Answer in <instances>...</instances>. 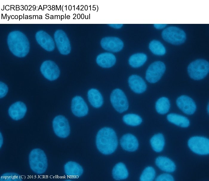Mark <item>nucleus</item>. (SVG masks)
I'll use <instances>...</instances> for the list:
<instances>
[{
  "instance_id": "1",
  "label": "nucleus",
  "mask_w": 209,
  "mask_h": 181,
  "mask_svg": "<svg viewBox=\"0 0 209 181\" xmlns=\"http://www.w3.org/2000/svg\"><path fill=\"white\" fill-rule=\"evenodd\" d=\"M118 140L115 131L109 127H104L98 132L96 139L97 149L102 154L108 155L113 153L118 146Z\"/></svg>"
},
{
  "instance_id": "2",
  "label": "nucleus",
  "mask_w": 209,
  "mask_h": 181,
  "mask_svg": "<svg viewBox=\"0 0 209 181\" xmlns=\"http://www.w3.org/2000/svg\"><path fill=\"white\" fill-rule=\"evenodd\" d=\"M7 43L11 52L20 58L25 57L30 50V44L26 36L19 31H14L9 34Z\"/></svg>"
},
{
  "instance_id": "3",
  "label": "nucleus",
  "mask_w": 209,
  "mask_h": 181,
  "mask_svg": "<svg viewBox=\"0 0 209 181\" xmlns=\"http://www.w3.org/2000/svg\"><path fill=\"white\" fill-rule=\"evenodd\" d=\"M29 161L30 168L36 173L42 174L46 171L47 161L43 150L38 148L32 150L29 154Z\"/></svg>"
},
{
  "instance_id": "4",
  "label": "nucleus",
  "mask_w": 209,
  "mask_h": 181,
  "mask_svg": "<svg viewBox=\"0 0 209 181\" xmlns=\"http://www.w3.org/2000/svg\"><path fill=\"white\" fill-rule=\"evenodd\" d=\"M209 71L208 62L202 59H197L192 62L188 67V73L190 78L196 80L205 78Z\"/></svg>"
},
{
  "instance_id": "5",
  "label": "nucleus",
  "mask_w": 209,
  "mask_h": 181,
  "mask_svg": "<svg viewBox=\"0 0 209 181\" xmlns=\"http://www.w3.org/2000/svg\"><path fill=\"white\" fill-rule=\"evenodd\" d=\"M162 35L165 41L175 45L183 43L186 39L185 32L175 26H170L166 28L162 31Z\"/></svg>"
},
{
  "instance_id": "6",
  "label": "nucleus",
  "mask_w": 209,
  "mask_h": 181,
  "mask_svg": "<svg viewBox=\"0 0 209 181\" xmlns=\"http://www.w3.org/2000/svg\"><path fill=\"white\" fill-rule=\"evenodd\" d=\"M190 149L194 153L201 155L209 153V140L201 136H194L190 138L188 141Z\"/></svg>"
},
{
  "instance_id": "7",
  "label": "nucleus",
  "mask_w": 209,
  "mask_h": 181,
  "mask_svg": "<svg viewBox=\"0 0 209 181\" xmlns=\"http://www.w3.org/2000/svg\"><path fill=\"white\" fill-rule=\"evenodd\" d=\"M166 69L165 64L161 61H156L151 64L146 73V80L151 83L158 81L164 74Z\"/></svg>"
},
{
  "instance_id": "8",
  "label": "nucleus",
  "mask_w": 209,
  "mask_h": 181,
  "mask_svg": "<svg viewBox=\"0 0 209 181\" xmlns=\"http://www.w3.org/2000/svg\"><path fill=\"white\" fill-rule=\"evenodd\" d=\"M110 100L113 107L119 112L122 113L128 109L127 100L124 92L120 89H116L112 91Z\"/></svg>"
},
{
  "instance_id": "9",
  "label": "nucleus",
  "mask_w": 209,
  "mask_h": 181,
  "mask_svg": "<svg viewBox=\"0 0 209 181\" xmlns=\"http://www.w3.org/2000/svg\"><path fill=\"white\" fill-rule=\"evenodd\" d=\"M53 130L56 134L62 138L67 137L70 134V128L68 121L64 116L59 115L53 121Z\"/></svg>"
},
{
  "instance_id": "10",
  "label": "nucleus",
  "mask_w": 209,
  "mask_h": 181,
  "mask_svg": "<svg viewBox=\"0 0 209 181\" xmlns=\"http://www.w3.org/2000/svg\"><path fill=\"white\" fill-rule=\"evenodd\" d=\"M54 38L57 48L61 54L67 55L70 53L71 46L70 41L63 31L57 30L54 34Z\"/></svg>"
},
{
  "instance_id": "11",
  "label": "nucleus",
  "mask_w": 209,
  "mask_h": 181,
  "mask_svg": "<svg viewBox=\"0 0 209 181\" xmlns=\"http://www.w3.org/2000/svg\"><path fill=\"white\" fill-rule=\"evenodd\" d=\"M40 71L45 78L51 81L56 79L60 73L58 66L54 62L50 60L46 61L42 63Z\"/></svg>"
},
{
  "instance_id": "12",
  "label": "nucleus",
  "mask_w": 209,
  "mask_h": 181,
  "mask_svg": "<svg viewBox=\"0 0 209 181\" xmlns=\"http://www.w3.org/2000/svg\"><path fill=\"white\" fill-rule=\"evenodd\" d=\"M176 103L178 108L187 115L193 114L196 109L194 100L187 95H182L178 97L176 100Z\"/></svg>"
},
{
  "instance_id": "13",
  "label": "nucleus",
  "mask_w": 209,
  "mask_h": 181,
  "mask_svg": "<svg viewBox=\"0 0 209 181\" xmlns=\"http://www.w3.org/2000/svg\"><path fill=\"white\" fill-rule=\"evenodd\" d=\"M102 48L107 51L117 52L121 50L123 47L122 41L118 38L113 37H106L101 41Z\"/></svg>"
},
{
  "instance_id": "14",
  "label": "nucleus",
  "mask_w": 209,
  "mask_h": 181,
  "mask_svg": "<svg viewBox=\"0 0 209 181\" xmlns=\"http://www.w3.org/2000/svg\"><path fill=\"white\" fill-rule=\"evenodd\" d=\"M71 109L73 114L79 117L85 116L88 111L86 103L82 98L79 96H76L73 98Z\"/></svg>"
},
{
  "instance_id": "15",
  "label": "nucleus",
  "mask_w": 209,
  "mask_h": 181,
  "mask_svg": "<svg viewBox=\"0 0 209 181\" xmlns=\"http://www.w3.org/2000/svg\"><path fill=\"white\" fill-rule=\"evenodd\" d=\"M36 41L40 46L48 51H53L55 47L54 41L51 36L43 30L37 31L35 35Z\"/></svg>"
},
{
  "instance_id": "16",
  "label": "nucleus",
  "mask_w": 209,
  "mask_h": 181,
  "mask_svg": "<svg viewBox=\"0 0 209 181\" xmlns=\"http://www.w3.org/2000/svg\"><path fill=\"white\" fill-rule=\"evenodd\" d=\"M27 111L25 104L22 102L18 101L10 106L8 112L11 118L14 120H18L24 117Z\"/></svg>"
},
{
  "instance_id": "17",
  "label": "nucleus",
  "mask_w": 209,
  "mask_h": 181,
  "mask_svg": "<svg viewBox=\"0 0 209 181\" xmlns=\"http://www.w3.org/2000/svg\"><path fill=\"white\" fill-rule=\"evenodd\" d=\"M120 143L123 149L129 151H136L139 146L137 139L130 134H127L123 135L120 140Z\"/></svg>"
},
{
  "instance_id": "18",
  "label": "nucleus",
  "mask_w": 209,
  "mask_h": 181,
  "mask_svg": "<svg viewBox=\"0 0 209 181\" xmlns=\"http://www.w3.org/2000/svg\"><path fill=\"white\" fill-rule=\"evenodd\" d=\"M129 86L134 92L140 94L144 92L146 89L147 85L143 79L136 75H132L129 78Z\"/></svg>"
},
{
  "instance_id": "19",
  "label": "nucleus",
  "mask_w": 209,
  "mask_h": 181,
  "mask_svg": "<svg viewBox=\"0 0 209 181\" xmlns=\"http://www.w3.org/2000/svg\"><path fill=\"white\" fill-rule=\"evenodd\" d=\"M64 169L66 174L71 178H78L83 172L82 166L75 162H67L64 165Z\"/></svg>"
},
{
  "instance_id": "20",
  "label": "nucleus",
  "mask_w": 209,
  "mask_h": 181,
  "mask_svg": "<svg viewBox=\"0 0 209 181\" xmlns=\"http://www.w3.org/2000/svg\"><path fill=\"white\" fill-rule=\"evenodd\" d=\"M155 163L160 169L167 172H173L176 168L174 162L169 158L165 157H157L155 160Z\"/></svg>"
},
{
  "instance_id": "21",
  "label": "nucleus",
  "mask_w": 209,
  "mask_h": 181,
  "mask_svg": "<svg viewBox=\"0 0 209 181\" xmlns=\"http://www.w3.org/2000/svg\"><path fill=\"white\" fill-rule=\"evenodd\" d=\"M96 61L98 64L102 67L110 68L115 64L116 58L111 53L105 52L100 54L97 56Z\"/></svg>"
},
{
  "instance_id": "22",
  "label": "nucleus",
  "mask_w": 209,
  "mask_h": 181,
  "mask_svg": "<svg viewBox=\"0 0 209 181\" xmlns=\"http://www.w3.org/2000/svg\"><path fill=\"white\" fill-rule=\"evenodd\" d=\"M87 96L89 102L94 107L98 108L102 105L103 98L101 93L97 89H90L88 92Z\"/></svg>"
},
{
  "instance_id": "23",
  "label": "nucleus",
  "mask_w": 209,
  "mask_h": 181,
  "mask_svg": "<svg viewBox=\"0 0 209 181\" xmlns=\"http://www.w3.org/2000/svg\"><path fill=\"white\" fill-rule=\"evenodd\" d=\"M113 178L117 180H124L128 177L127 169L124 164L120 162L116 164L112 171Z\"/></svg>"
},
{
  "instance_id": "24",
  "label": "nucleus",
  "mask_w": 209,
  "mask_h": 181,
  "mask_svg": "<svg viewBox=\"0 0 209 181\" xmlns=\"http://www.w3.org/2000/svg\"><path fill=\"white\" fill-rule=\"evenodd\" d=\"M167 120L170 122L181 127L186 128L190 125L188 119L185 116L175 113H170L167 117Z\"/></svg>"
},
{
  "instance_id": "25",
  "label": "nucleus",
  "mask_w": 209,
  "mask_h": 181,
  "mask_svg": "<svg viewBox=\"0 0 209 181\" xmlns=\"http://www.w3.org/2000/svg\"><path fill=\"white\" fill-rule=\"evenodd\" d=\"M150 144L153 150L157 152L162 151L165 145V140L163 135L158 133L154 135L150 139Z\"/></svg>"
},
{
  "instance_id": "26",
  "label": "nucleus",
  "mask_w": 209,
  "mask_h": 181,
  "mask_svg": "<svg viewBox=\"0 0 209 181\" xmlns=\"http://www.w3.org/2000/svg\"><path fill=\"white\" fill-rule=\"evenodd\" d=\"M170 103L169 100L166 97H162L159 99L155 104V108L157 112L161 115L167 113L169 111Z\"/></svg>"
},
{
  "instance_id": "27",
  "label": "nucleus",
  "mask_w": 209,
  "mask_h": 181,
  "mask_svg": "<svg viewBox=\"0 0 209 181\" xmlns=\"http://www.w3.org/2000/svg\"><path fill=\"white\" fill-rule=\"evenodd\" d=\"M146 55L143 53H138L132 55L129 60L130 65L134 68H138L143 65L147 60Z\"/></svg>"
},
{
  "instance_id": "28",
  "label": "nucleus",
  "mask_w": 209,
  "mask_h": 181,
  "mask_svg": "<svg viewBox=\"0 0 209 181\" xmlns=\"http://www.w3.org/2000/svg\"><path fill=\"white\" fill-rule=\"evenodd\" d=\"M149 48L154 54L158 55H162L166 52L165 47L159 41L154 40L151 41L149 44Z\"/></svg>"
},
{
  "instance_id": "29",
  "label": "nucleus",
  "mask_w": 209,
  "mask_h": 181,
  "mask_svg": "<svg viewBox=\"0 0 209 181\" xmlns=\"http://www.w3.org/2000/svg\"><path fill=\"white\" fill-rule=\"evenodd\" d=\"M124 122L126 124L131 126L139 125L142 122V119L139 115L134 114H128L123 117Z\"/></svg>"
},
{
  "instance_id": "30",
  "label": "nucleus",
  "mask_w": 209,
  "mask_h": 181,
  "mask_svg": "<svg viewBox=\"0 0 209 181\" xmlns=\"http://www.w3.org/2000/svg\"><path fill=\"white\" fill-rule=\"evenodd\" d=\"M155 176V169L151 166H147L143 171L140 180L141 181H152L154 179Z\"/></svg>"
},
{
  "instance_id": "31",
  "label": "nucleus",
  "mask_w": 209,
  "mask_h": 181,
  "mask_svg": "<svg viewBox=\"0 0 209 181\" xmlns=\"http://www.w3.org/2000/svg\"><path fill=\"white\" fill-rule=\"evenodd\" d=\"M22 178L19 175L15 173H7L1 175L0 181H21Z\"/></svg>"
},
{
  "instance_id": "32",
  "label": "nucleus",
  "mask_w": 209,
  "mask_h": 181,
  "mask_svg": "<svg viewBox=\"0 0 209 181\" xmlns=\"http://www.w3.org/2000/svg\"><path fill=\"white\" fill-rule=\"evenodd\" d=\"M156 181H173V177L170 174L167 173L162 174L158 176L156 179Z\"/></svg>"
},
{
  "instance_id": "33",
  "label": "nucleus",
  "mask_w": 209,
  "mask_h": 181,
  "mask_svg": "<svg viewBox=\"0 0 209 181\" xmlns=\"http://www.w3.org/2000/svg\"><path fill=\"white\" fill-rule=\"evenodd\" d=\"M8 91V87L7 85L4 83L0 82V98H2L7 94Z\"/></svg>"
},
{
  "instance_id": "34",
  "label": "nucleus",
  "mask_w": 209,
  "mask_h": 181,
  "mask_svg": "<svg viewBox=\"0 0 209 181\" xmlns=\"http://www.w3.org/2000/svg\"><path fill=\"white\" fill-rule=\"evenodd\" d=\"M167 24H154V27L157 29H161L165 27Z\"/></svg>"
},
{
  "instance_id": "35",
  "label": "nucleus",
  "mask_w": 209,
  "mask_h": 181,
  "mask_svg": "<svg viewBox=\"0 0 209 181\" xmlns=\"http://www.w3.org/2000/svg\"><path fill=\"white\" fill-rule=\"evenodd\" d=\"M108 25L113 28L119 29L121 28L123 24H110Z\"/></svg>"
},
{
  "instance_id": "36",
  "label": "nucleus",
  "mask_w": 209,
  "mask_h": 181,
  "mask_svg": "<svg viewBox=\"0 0 209 181\" xmlns=\"http://www.w3.org/2000/svg\"><path fill=\"white\" fill-rule=\"evenodd\" d=\"M0 148H1V146H2V145L3 143V136L2 135V134L1 133V132L0 133Z\"/></svg>"
},
{
  "instance_id": "37",
  "label": "nucleus",
  "mask_w": 209,
  "mask_h": 181,
  "mask_svg": "<svg viewBox=\"0 0 209 181\" xmlns=\"http://www.w3.org/2000/svg\"><path fill=\"white\" fill-rule=\"evenodd\" d=\"M207 112L209 113V103H208V104L207 106Z\"/></svg>"
}]
</instances>
